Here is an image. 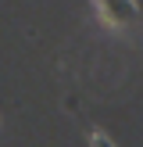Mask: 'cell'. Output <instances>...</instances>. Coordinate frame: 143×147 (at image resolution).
Segmentation results:
<instances>
[{"mask_svg":"<svg viewBox=\"0 0 143 147\" xmlns=\"http://www.w3.org/2000/svg\"><path fill=\"white\" fill-rule=\"evenodd\" d=\"M90 4L97 7V18L104 25H111V29H129V25L140 22L136 0H90Z\"/></svg>","mask_w":143,"mask_h":147,"instance_id":"6da1fadb","label":"cell"},{"mask_svg":"<svg viewBox=\"0 0 143 147\" xmlns=\"http://www.w3.org/2000/svg\"><path fill=\"white\" fill-rule=\"evenodd\" d=\"M86 140H90V147H118L111 140V136L104 133V129H97V126H90V122H86Z\"/></svg>","mask_w":143,"mask_h":147,"instance_id":"7a4b0ae2","label":"cell"}]
</instances>
